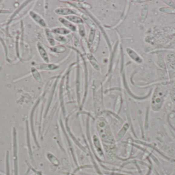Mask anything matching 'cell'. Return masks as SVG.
I'll return each instance as SVG.
<instances>
[{"label": "cell", "mask_w": 175, "mask_h": 175, "mask_svg": "<svg viewBox=\"0 0 175 175\" xmlns=\"http://www.w3.org/2000/svg\"><path fill=\"white\" fill-rule=\"evenodd\" d=\"M165 62L170 80V94L173 102L175 103V52H167Z\"/></svg>", "instance_id": "cell-1"}, {"label": "cell", "mask_w": 175, "mask_h": 175, "mask_svg": "<svg viewBox=\"0 0 175 175\" xmlns=\"http://www.w3.org/2000/svg\"><path fill=\"white\" fill-rule=\"evenodd\" d=\"M167 92V89L164 86L162 85L157 86L152 98V108L154 111H157L160 110Z\"/></svg>", "instance_id": "cell-2"}, {"label": "cell", "mask_w": 175, "mask_h": 175, "mask_svg": "<svg viewBox=\"0 0 175 175\" xmlns=\"http://www.w3.org/2000/svg\"><path fill=\"white\" fill-rule=\"evenodd\" d=\"M13 159L14 164V175H18V158L17 145V130L13 129Z\"/></svg>", "instance_id": "cell-3"}, {"label": "cell", "mask_w": 175, "mask_h": 175, "mask_svg": "<svg viewBox=\"0 0 175 175\" xmlns=\"http://www.w3.org/2000/svg\"><path fill=\"white\" fill-rule=\"evenodd\" d=\"M55 13L61 15H75L77 12L75 10L69 8H58L55 10Z\"/></svg>", "instance_id": "cell-4"}, {"label": "cell", "mask_w": 175, "mask_h": 175, "mask_svg": "<svg viewBox=\"0 0 175 175\" xmlns=\"http://www.w3.org/2000/svg\"><path fill=\"white\" fill-rule=\"evenodd\" d=\"M58 20L60 23H62L66 27H67V28L69 29V31H72L75 32L76 31V27L74 25H73L72 23H71L68 20H67L66 18H60L58 19Z\"/></svg>", "instance_id": "cell-5"}, {"label": "cell", "mask_w": 175, "mask_h": 175, "mask_svg": "<svg viewBox=\"0 0 175 175\" xmlns=\"http://www.w3.org/2000/svg\"><path fill=\"white\" fill-rule=\"evenodd\" d=\"M127 54H128L129 57L136 62L138 63H141L142 62V60L141 58L139 57L136 52H135V51H134L130 48H128L127 49Z\"/></svg>", "instance_id": "cell-6"}, {"label": "cell", "mask_w": 175, "mask_h": 175, "mask_svg": "<svg viewBox=\"0 0 175 175\" xmlns=\"http://www.w3.org/2000/svg\"><path fill=\"white\" fill-rule=\"evenodd\" d=\"M52 32H53L54 34L58 35H68L71 33V31L66 28H63V27H58V28H55L52 30Z\"/></svg>", "instance_id": "cell-7"}, {"label": "cell", "mask_w": 175, "mask_h": 175, "mask_svg": "<svg viewBox=\"0 0 175 175\" xmlns=\"http://www.w3.org/2000/svg\"><path fill=\"white\" fill-rule=\"evenodd\" d=\"M67 20L73 23L82 24L83 23V20L80 17L77 15H70L66 16L65 18Z\"/></svg>", "instance_id": "cell-8"}, {"label": "cell", "mask_w": 175, "mask_h": 175, "mask_svg": "<svg viewBox=\"0 0 175 175\" xmlns=\"http://www.w3.org/2000/svg\"><path fill=\"white\" fill-rule=\"evenodd\" d=\"M31 15L32 17L33 18V19H34L37 23L39 24L40 25L42 26L43 27H46V26H47L45 21L42 18L40 15H38L37 14H35V13H34L33 12H31Z\"/></svg>", "instance_id": "cell-9"}, {"label": "cell", "mask_w": 175, "mask_h": 175, "mask_svg": "<svg viewBox=\"0 0 175 175\" xmlns=\"http://www.w3.org/2000/svg\"><path fill=\"white\" fill-rule=\"evenodd\" d=\"M38 48L39 51H40V54L41 56L42 57V59H43L46 62H49V58L48 54H47L45 48L42 46L41 44L38 45Z\"/></svg>", "instance_id": "cell-10"}, {"label": "cell", "mask_w": 175, "mask_h": 175, "mask_svg": "<svg viewBox=\"0 0 175 175\" xmlns=\"http://www.w3.org/2000/svg\"><path fill=\"white\" fill-rule=\"evenodd\" d=\"M59 68V65L56 64H43L39 67L40 69H44V70H49V71H54L57 69Z\"/></svg>", "instance_id": "cell-11"}, {"label": "cell", "mask_w": 175, "mask_h": 175, "mask_svg": "<svg viewBox=\"0 0 175 175\" xmlns=\"http://www.w3.org/2000/svg\"><path fill=\"white\" fill-rule=\"evenodd\" d=\"M99 39H100L99 33L98 31L97 33H96V34H95V38L94 39L93 42L92 46H91V51H93V52H94L96 51L97 47L99 45Z\"/></svg>", "instance_id": "cell-12"}, {"label": "cell", "mask_w": 175, "mask_h": 175, "mask_svg": "<svg viewBox=\"0 0 175 175\" xmlns=\"http://www.w3.org/2000/svg\"><path fill=\"white\" fill-rule=\"evenodd\" d=\"M89 60L90 61L91 63L92 64L94 68L97 70H99V63L97 62L96 60L94 58L93 56L91 54H89L88 55Z\"/></svg>", "instance_id": "cell-13"}, {"label": "cell", "mask_w": 175, "mask_h": 175, "mask_svg": "<svg viewBox=\"0 0 175 175\" xmlns=\"http://www.w3.org/2000/svg\"><path fill=\"white\" fill-rule=\"evenodd\" d=\"M27 144H28V147L29 149V155H30V158L31 159L32 161H34V158H33V156H32V154L31 148V145H30V138H29V129L28 128V126L27 125Z\"/></svg>", "instance_id": "cell-14"}, {"label": "cell", "mask_w": 175, "mask_h": 175, "mask_svg": "<svg viewBox=\"0 0 175 175\" xmlns=\"http://www.w3.org/2000/svg\"><path fill=\"white\" fill-rule=\"evenodd\" d=\"M51 50L53 51V52L62 53V52L66 51V48L63 46H57L55 47H53V48H52Z\"/></svg>", "instance_id": "cell-15"}, {"label": "cell", "mask_w": 175, "mask_h": 175, "mask_svg": "<svg viewBox=\"0 0 175 175\" xmlns=\"http://www.w3.org/2000/svg\"><path fill=\"white\" fill-rule=\"evenodd\" d=\"M9 152L7 151L6 159V175H10V167H9Z\"/></svg>", "instance_id": "cell-16"}, {"label": "cell", "mask_w": 175, "mask_h": 175, "mask_svg": "<svg viewBox=\"0 0 175 175\" xmlns=\"http://www.w3.org/2000/svg\"><path fill=\"white\" fill-rule=\"evenodd\" d=\"M79 27V34H80V35H81L82 37H85V36L86 33L84 26H83L82 24H80Z\"/></svg>", "instance_id": "cell-17"}, {"label": "cell", "mask_w": 175, "mask_h": 175, "mask_svg": "<svg viewBox=\"0 0 175 175\" xmlns=\"http://www.w3.org/2000/svg\"><path fill=\"white\" fill-rule=\"evenodd\" d=\"M0 175H1V174H0Z\"/></svg>", "instance_id": "cell-18"}]
</instances>
